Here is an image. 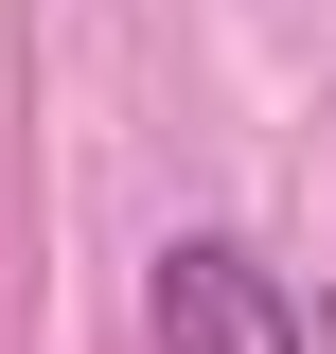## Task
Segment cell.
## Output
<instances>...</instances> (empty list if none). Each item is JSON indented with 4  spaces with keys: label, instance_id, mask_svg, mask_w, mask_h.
Segmentation results:
<instances>
[{
    "label": "cell",
    "instance_id": "cell-1",
    "mask_svg": "<svg viewBox=\"0 0 336 354\" xmlns=\"http://www.w3.org/2000/svg\"><path fill=\"white\" fill-rule=\"evenodd\" d=\"M142 337H160V354H319V319L283 301L265 248L195 230V248H160V283H142Z\"/></svg>",
    "mask_w": 336,
    "mask_h": 354
},
{
    "label": "cell",
    "instance_id": "cell-2",
    "mask_svg": "<svg viewBox=\"0 0 336 354\" xmlns=\"http://www.w3.org/2000/svg\"><path fill=\"white\" fill-rule=\"evenodd\" d=\"M319 354H336V283H319Z\"/></svg>",
    "mask_w": 336,
    "mask_h": 354
}]
</instances>
